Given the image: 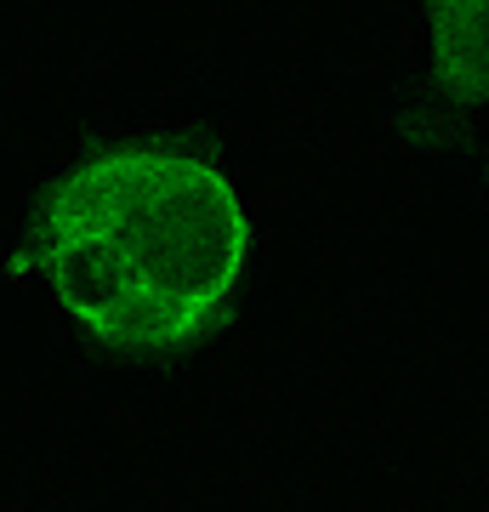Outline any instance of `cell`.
<instances>
[{"instance_id": "obj_1", "label": "cell", "mask_w": 489, "mask_h": 512, "mask_svg": "<svg viewBox=\"0 0 489 512\" xmlns=\"http://www.w3.org/2000/svg\"><path fill=\"white\" fill-rule=\"evenodd\" d=\"M29 256L91 342L182 353L234 308L251 217L211 160L171 143H120L52 183Z\"/></svg>"}, {"instance_id": "obj_2", "label": "cell", "mask_w": 489, "mask_h": 512, "mask_svg": "<svg viewBox=\"0 0 489 512\" xmlns=\"http://www.w3.org/2000/svg\"><path fill=\"white\" fill-rule=\"evenodd\" d=\"M427 63L455 109L489 114V0H427Z\"/></svg>"}]
</instances>
